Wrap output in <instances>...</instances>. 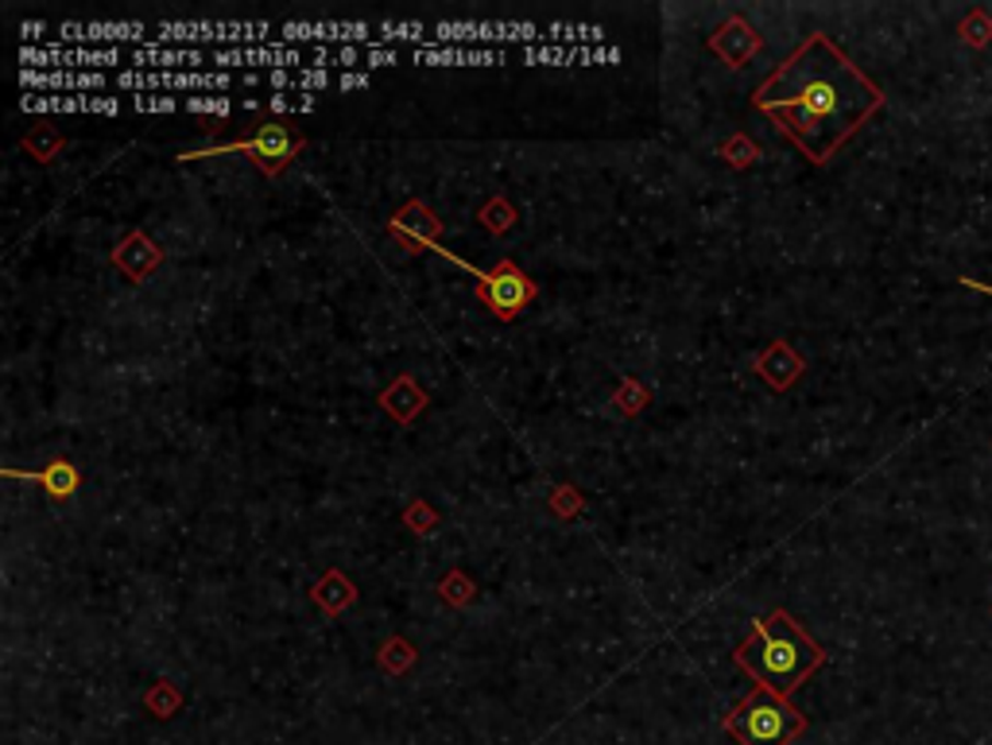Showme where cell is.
I'll return each instance as SVG.
<instances>
[{"label":"cell","instance_id":"25","mask_svg":"<svg viewBox=\"0 0 992 745\" xmlns=\"http://www.w3.org/2000/svg\"><path fill=\"white\" fill-rule=\"evenodd\" d=\"M311 109H314V94L295 97V113H311Z\"/></svg>","mask_w":992,"mask_h":745},{"label":"cell","instance_id":"3","mask_svg":"<svg viewBox=\"0 0 992 745\" xmlns=\"http://www.w3.org/2000/svg\"><path fill=\"white\" fill-rule=\"evenodd\" d=\"M803 730V719L775 691H756L733 719V734L745 745H787Z\"/></svg>","mask_w":992,"mask_h":745},{"label":"cell","instance_id":"16","mask_svg":"<svg viewBox=\"0 0 992 745\" xmlns=\"http://www.w3.org/2000/svg\"><path fill=\"white\" fill-rule=\"evenodd\" d=\"M396 62H404V55H399L396 47H365V67L369 70L396 67Z\"/></svg>","mask_w":992,"mask_h":745},{"label":"cell","instance_id":"5","mask_svg":"<svg viewBox=\"0 0 992 745\" xmlns=\"http://www.w3.org/2000/svg\"><path fill=\"white\" fill-rule=\"evenodd\" d=\"M20 86L32 94H94L109 86V74L102 70H20Z\"/></svg>","mask_w":992,"mask_h":745},{"label":"cell","instance_id":"14","mask_svg":"<svg viewBox=\"0 0 992 745\" xmlns=\"http://www.w3.org/2000/svg\"><path fill=\"white\" fill-rule=\"evenodd\" d=\"M132 109L137 113H178L183 109V102L171 94H137L132 97Z\"/></svg>","mask_w":992,"mask_h":745},{"label":"cell","instance_id":"18","mask_svg":"<svg viewBox=\"0 0 992 745\" xmlns=\"http://www.w3.org/2000/svg\"><path fill=\"white\" fill-rule=\"evenodd\" d=\"M338 86L341 90H369L373 86V78H369L365 70H346V74L338 78Z\"/></svg>","mask_w":992,"mask_h":745},{"label":"cell","instance_id":"12","mask_svg":"<svg viewBox=\"0 0 992 745\" xmlns=\"http://www.w3.org/2000/svg\"><path fill=\"white\" fill-rule=\"evenodd\" d=\"M961 39H966L969 47H989L992 44V16L984 9H977V12H969L966 20H961Z\"/></svg>","mask_w":992,"mask_h":745},{"label":"cell","instance_id":"24","mask_svg":"<svg viewBox=\"0 0 992 745\" xmlns=\"http://www.w3.org/2000/svg\"><path fill=\"white\" fill-rule=\"evenodd\" d=\"M241 82H245V86H264V74H260V70H245V74H241Z\"/></svg>","mask_w":992,"mask_h":745},{"label":"cell","instance_id":"7","mask_svg":"<svg viewBox=\"0 0 992 745\" xmlns=\"http://www.w3.org/2000/svg\"><path fill=\"white\" fill-rule=\"evenodd\" d=\"M148 47V27L140 20H109V24H82V47Z\"/></svg>","mask_w":992,"mask_h":745},{"label":"cell","instance_id":"23","mask_svg":"<svg viewBox=\"0 0 992 745\" xmlns=\"http://www.w3.org/2000/svg\"><path fill=\"white\" fill-rule=\"evenodd\" d=\"M961 283H966V288H973V292H981V295H992V283H981V280H969V276H961Z\"/></svg>","mask_w":992,"mask_h":745},{"label":"cell","instance_id":"10","mask_svg":"<svg viewBox=\"0 0 992 745\" xmlns=\"http://www.w3.org/2000/svg\"><path fill=\"white\" fill-rule=\"evenodd\" d=\"M585 47H559V44H539V47H524V62L532 67H574L582 62Z\"/></svg>","mask_w":992,"mask_h":745},{"label":"cell","instance_id":"8","mask_svg":"<svg viewBox=\"0 0 992 745\" xmlns=\"http://www.w3.org/2000/svg\"><path fill=\"white\" fill-rule=\"evenodd\" d=\"M485 280H489V292H485V295H489L492 307L501 311V315H516L520 303L527 300V280H524V276H520L512 265H504L501 272L485 276Z\"/></svg>","mask_w":992,"mask_h":745},{"label":"cell","instance_id":"2","mask_svg":"<svg viewBox=\"0 0 992 745\" xmlns=\"http://www.w3.org/2000/svg\"><path fill=\"white\" fill-rule=\"evenodd\" d=\"M740 664L772 691H791L822 664V652L787 614L760 617L756 641L740 649Z\"/></svg>","mask_w":992,"mask_h":745},{"label":"cell","instance_id":"15","mask_svg":"<svg viewBox=\"0 0 992 745\" xmlns=\"http://www.w3.org/2000/svg\"><path fill=\"white\" fill-rule=\"evenodd\" d=\"M330 82H334L330 70H314V67L295 70V90H303V94H314V90H326Z\"/></svg>","mask_w":992,"mask_h":745},{"label":"cell","instance_id":"20","mask_svg":"<svg viewBox=\"0 0 992 745\" xmlns=\"http://www.w3.org/2000/svg\"><path fill=\"white\" fill-rule=\"evenodd\" d=\"M590 62H594V67H612V62H620V51L617 47H609V44L594 47V51H590Z\"/></svg>","mask_w":992,"mask_h":745},{"label":"cell","instance_id":"4","mask_svg":"<svg viewBox=\"0 0 992 745\" xmlns=\"http://www.w3.org/2000/svg\"><path fill=\"white\" fill-rule=\"evenodd\" d=\"M376 27L373 24H338V20H323V24H306V20H288L280 24V44L299 47V44H314V47H373L376 44Z\"/></svg>","mask_w":992,"mask_h":745},{"label":"cell","instance_id":"9","mask_svg":"<svg viewBox=\"0 0 992 745\" xmlns=\"http://www.w3.org/2000/svg\"><path fill=\"white\" fill-rule=\"evenodd\" d=\"M396 44H411L419 51V47H431L434 39H427V24H419V20H404V24H376V44L373 47H396Z\"/></svg>","mask_w":992,"mask_h":745},{"label":"cell","instance_id":"1","mask_svg":"<svg viewBox=\"0 0 992 745\" xmlns=\"http://www.w3.org/2000/svg\"><path fill=\"white\" fill-rule=\"evenodd\" d=\"M756 102L783 120V129L810 160L822 163L880 109L884 94L826 35H815Z\"/></svg>","mask_w":992,"mask_h":745},{"label":"cell","instance_id":"22","mask_svg":"<svg viewBox=\"0 0 992 745\" xmlns=\"http://www.w3.org/2000/svg\"><path fill=\"white\" fill-rule=\"evenodd\" d=\"M268 105H272V113H295V97H288V94H276Z\"/></svg>","mask_w":992,"mask_h":745},{"label":"cell","instance_id":"6","mask_svg":"<svg viewBox=\"0 0 992 745\" xmlns=\"http://www.w3.org/2000/svg\"><path fill=\"white\" fill-rule=\"evenodd\" d=\"M202 62H210L202 47H160L155 39L128 51V70H202Z\"/></svg>","mask_w":992,"mask_h":745},{"label":"cell","instance_id":"11","mask_svg":"<svg viewBox=\"0 0 992 745\" xmlns=\"http://www.w3.org/2000/svg\"><path fill=\"white\" fill-rule=\"evenodd\" d=\"M253 152L264 155L268 163H276V160H283V155L291 152V137L280 129V125H264L260 137L253 140Z\"/></svg>","mask_w":992,"mask_h":745},{"label":"cell","instance_id":"13","mask_svg":"<svg viewBox=\"0 0 992 745\" xmlns=\"http://www.w3.org/2000/svg\"><path fill=\"white\" fill-rule=\"evenodd\" d=\"M237 105L230 97H213V94H195L187 97V113H213V117H230Z\"/></svg>","mask_w":992,"mask_h":745},{"label":"cell","instance_id":"19","mask_svg":"<svg viewBox=\"0 0 992 745\" xmlns=\"http://www.w3.org/2000/svg\"><path fill=\"white\" fill-rule=\"evenodd\" d=\"M264 82L280 94V90H295V70H272V74H264Z\"/></svg>","mask_w":992,"mask_h":745},{"label":"cell","instance_id":"21","mask_svg":"<svg viewBox=\"0 0 992 745\" xmlns=\"http://www.w3.org/2000/svg\"><path fill=\"white\" fill-rule=\"evenodd\" d=\"M43 32H47V24H43V20H27V24H20V35H24V47H32Z\"/></svg>","mask_w":992,"mask_h":745},{"label":"cell","instance_id":"17","mask_svg":"<svg viewBox=\"0 0 992 745\" xmlns=\"http://www.w3.org/2000/svg\"><path fill=\"white\" fill-rule=\"evenodd\" d=\"M90 113H97V117H117L120 102L113 94H90Z\"/></svg>","mask_w":992,"mask_h":745}]
</instances>
